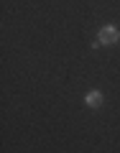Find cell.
Instances as JSON below:
<instances>
[{
    "label": "cell",
    "instance_id": "obj_2",
    "mask_svg": "<svg viewBox=\"0 0 120 153\" xmlns=\"http://www.w3.org/2000/svg\"><path fill=\"white\" fill-rule=\"evenodd\" d=\"M87 105H89V107H100V105H102V94H100L97 89L89 92V94H87Z\"/></svg>",
    "mask_w": 120,
    "mask_h": 153
},
{
    "label": "cell",
    "instance_id": "obj_1",
    "mask_svg": "<svg viewBox=\"0 0 120 153\" xmlns=\"http://www.w3.org/2000/svg\"><path fill=\"white\" fill-rule=\"evenodd\" d=\"M118 28L115 26H105V28H100V44H115L118 41Z\"/></svg>",
    "mask_w": 120,
    "mask_h": 153
}]
</instances>
